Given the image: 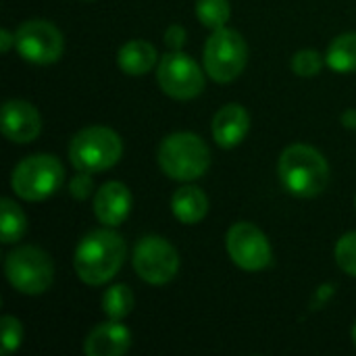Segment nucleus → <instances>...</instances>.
I'll use <instances>...</instances> for the list:
<instances>
[{
    "label": "nucleus",
    "mask_w": 356,
    "mask_h": 356,
    "mask_svg": "<svg viewBox=\"0 0 356 356\" xmlns=\"http://www.w3.org/2000/svg\"><path fill=\"white\" fill-rule=\"evenodd\" d=\"M0 129L15 144H29L42 131V117L27 100H6L0 115Z\"/></svg>",
    "instance_id": "12"
},
{
    "label": "nucleus",
    "mask_w": 356,
    "mask_h": 356,
    "mask_svg": "<svg viewBox=\"0 0 356 356\" xmlns=\"http://www.w3.org/2000/svg\"><path fill=\"white\" fill-rule=\"evenodd\" d=\"M4 275L17 292L25 296H40L52 286L54 265L48 252H44L42 248L17 246L13 252L6 254Z\"/></svg>",
    "instance_id": "7"
},
{
    "label": "nucleus",
    "mask_w": 356,
    "mask_h": 356,
    "mask_svg": "<svg viewBox=\"0 0 356 356\" xmlns=\"http://www.w3.org/2000/svg\"><path fill=\"white\" fill-rule=\"evenodd\" d=\"M0 330H2V355H10L21 346L23 340V327L21 321L13 315H4L0 319Z\"/></svg>",
    "instance_id": "24"
},
{
    "label": "nucleus",
    "mask_w": 356,
    "mask_h": 356,
    "mask_svg": "<svg viewBox=\"0 0 356 356\" xmlns=\"http://www.w3.org/2000/svg\"><path fill=\"white\" fill-rule=\"evenodd\" d=\"M282 186L296 198H315L330 184V165L325 156L309 144L288 146L277 161Z\"/></svg>",
    "instance_id": "2"
},
{
    "label": "nucleus",
    "mask_w": 356,
    "mask_h": 356,
    "mask_svg": "<svg viewBox=\"0 0 356 356\" xmlns=\"http://www.w3.org/2000/svg\"><path fill=\"white\" fill-rule=\"evenodd\" d=\"M94 173H86V171H77L71 181H69V194L75 200H86L90 198V194L94 192Z\"/></svg>",
    "instance_id": "25"
},
{
    "label": "nucleus",
    "mask_w": 356,
    "mask_h": 356,
    "mask_svg": "<svg viewBox=\"0 0 356 356\" xmlns=\"http://www.w3.org/2000/svg\"><path fill=\"white\" fill-rule=\"evenodd\" d=\"M134 269L146 284L165 286L179 271V254L165 238L144 236L134 248Z\"/></svg>",
    "instance_id": "8"
},
{
    "label": "nucleus",
    "mask_w": 356,
    "mask_h": 356,
    "mask_svg": "<svg viewBox=\"0 0 356 356\" xmlns=\"http://www.w3.org/2000/svg\"><path fill=\"white\" fill-rule=\"evenodd\" d=\"M355 204H356V198H355Z\"/></svg>",
    "instance_id": "31"
},
{
    "label": "nucleus",
    "mask_w": 356,
    "mask_h": 356,
    "mask_svg": "<svg viewBox=\"0 0 356 356\" xmlns=\"http://www.w3.org/2000/svg\"><path fill=\"white\" fill-rule=\"evenodd\" d=\"M353 342H355V346H356V323H355V327H353Z\"/></svg>",
    "instance_id": "30"
},
{
    "label": "nucleus",
    "mask_w": 356,
    "mask_h": 356,
    "mask_svg": "<svg viewBox=\"0 0 356 356\" xmlns=\"http://www.w3.org/2000/svg\"><path fill=\"white\" fill-rule=\"evenodd\" d=\"M117 65L125 75H146L156 65V48L146 40H129L117 52Z\"/></svg>",
    "instance_id": "17"
},
{
    "label": "nucleus",
    "mask_w": 356,
    "mask_h": 356,
    "mask_svg": "<svg viewBox=\"0 0 356 356\" xmlns=\"http://www.w3.org/2000/svg\"><path fill=\"white\" fill-rule=\"evenodd\" d=\"M156 81L173 100H192L204 90V73L200 65L181 50H171L161 58Z\"/></svg>",
    "instance_id": "9"
},
{
    "label": "nucleus",
    "mask_w": 356,
    "mask_h": 356,
    "mask_svg": "<svg viewBox=\"0 0 356 356\" xmlns=\"http://www.w3.org/2000/svg\"><path fill=\"white\" fill-rule=\"evenodd\" d=\"M325 65V56H321L317 50H298L294 56H292V71L298 75V77H315Z\"/></svg>",
    "instance_id": "23"
},
{
    "label": "nucleus",
    "mask_w": 356,
    "mask_h": 356,
    "mask_svg": "<svg viewBox=\"0 0 356 356\" xmlns=\"http://www.w3.org/2000/svg\"><path fill=\"white\" fill-rule=\"evenodd\" d=\"M204 73L217 83H229L244 71L248 63V46L240 31L229 27L213 29L204 44Z\"/></svg>",
    "instance_id": "6"
},
{
    "label": "nucleus",
    "mask_w": 356,
    "mask_h": 356,
    "mask_svg": "<svg viewBox=\"0 0 356 356\" xmlns=\"http://www.w3.org/2000/svg\"><path fill=\"white\" fill-rule=\"evenodd\" d=\"M15 46V33H10L8 29H0V50L8 52Z\"/></svg>",
    "instance_id": "28"
},
{
    "label": "nucleus",
    "mask_w": 356,
    "mask_h": 356,
    "mask_svg": "<svg viewBox=\"0 0 356 356\" xmlns=\"http://www.w3.org/2000/svg\"><path fill=\"white\" fill-rule=\"evenodd\" d=\"M165 44L169 50H181L184 44H186V29L177 23L169 25L167 31H165Z\"/></svg>",
    "instance_id": "26"
},
{
    "label": "nucleus",
    "mask_w": 356,
    "mask_h": 356,
    "mask_svg": "<svg viewBox=\"0 0 356 356\" xmlns=\"http://www.w3.org/2000/svg\"><path fill=\"white\" fill-rule=\"evenodd\" d=\"M129 348L131 332L115 319L96 325L83 342V353L88 356H123Z\"/></svg>",
    "instance_id": "14"
},
{
    "label": "nucleus",
    "mask_w": 356,
    "mask_h": 356,
    "mask_svg": "<svg viewBox=\"0 0 356 356\" xmlns=\"http://www.w3.org/2000/svg\"><path fill=\"white\" fill-rule=\"evenodd\" d=\"M131 211V192L121 181H106L96 190L94 215L104 227H119Z\"/></svg>",
    "instance_id": "13"
},
{
    "label": "nucleus",
    "mask_w": 356,
    "mask_h": 356,
    "mask_svg": "<svg viewBox=\"0 0 356 356\" xmlns=\"http://www.w3.org/2000/svg\"><path fill=\"white\" fill-rule=\"evenodd\" d=\"M127 257V244L113 227L94 229L81 238L73 254V267L77 277L88 286H102L111 282L123 267Z\"/></svg>",
    "instance_id": "1"
},
{
    "label": "nucleus",
    "mask_w": 356,
    "mask_h": 356,
    "mask_svg": "<svg viewBox=\"0 0 356 356\" xmlns=\"http://www.w3.org/2000/svg\"><path fill=\"white\" fill-rule=\"evenodd\" d=\"M334 257H336L338 267L346 275L356 277V232H348L338 240Z\"/></svg>",
    "instance_id": "22"
},
{
    "label": "nucleus",
    "mask_w": 356,
    "mask_h": 356,
    "mask_svg": "<svg viewBox=\"0 0 356 356\" xmlns=\"http://www.w3.org/2000/svg\"><path fill=\"white\" fill-rule=\"evenodd\" d=\"M159 167L175 181H194L211 167V150L207 142L192 131H175L159 146Z\"/></svg>",
    "instance_id": "3"
},
{
    "label": "nucleus",
    "mask_w": 356,
    "mask_h": 356,
    "mask_svg": "<svg viewBox=\"0 0 356 356\" xmlns=\"http://www.w3.org/2000/svg\"><path fill=\"white\" fill-rule=\"evenodd\" d=\"M134 307H136L134 292L125 284H115L102 294V311L108 319L121 321L134 311Z\"/></svg>",
    "instance_id": "20"
},
{
    "label": "nucleus",
    "mask_w": 356,
    "mask_h": 356,
    "mask_svg": "<svg viewBox=\"0 0 356 356\" xmlns=\"http://www.w3.org/2000/svg\"><path fill=\"white\" fill-rule=\"evenodd\" d=\"M63 181L65 169L54 154H31L17 163L10 173V188L25 202H40L54 196Z\"/></svg>",
    "instance_id": "5"
},
{
    "label": "nucleus",
    "mask_w": 356,
    "mask_h": 356,
    "mask_svg": "<svg viewBox=\"0 0 356 356\" xmlns=\"http://www.w3.org/2000/svg\"><path fill=\"white\" fill-rule=\"evenodd\" d=\"M342 125L346 129H356V108H348L342 115Z\"/></svg>",
    "instance_id": "29"
},
{
    "label": "nucleus",
    "mask_w": 356,
    "mask_h": 356,
    "mask_svg": "<svg viewBox=\"0 0 356 356\" xmlns=\"http://www.w3.org/2000/svg\"><path fill=\"white\" fill-rule=\"evenodd\" d=\"M325 65L336 73L356 71V31L338 35L325 52Z\"/></svg>",
    "instance_id": "18"
},
{
    "label": "nucleus",
    "mask_w": 356,
    "mask_h": 356,
    "mask_svg": "<svg viewBox=\"0 0 356 356\" xmlns=\"http://www.w3.org/2000/svg\"><path fill=\"white\" fill-rule=\"evenodd\" d=\"M17 52L33 65H52L63 56L65 40L58 27L44 19H29L15 31Z\"/></svg>",
    "instance_id": "10"
},
{
    "label": "nucleus",
    "mask_w": 356,
    "mask_h": 356,
    "mask_svg": "<svg viewBox=\"0 0 356 356\" xmlns=\"http://www.w3.org/2000/svg\"><path fill=\"white\" fill-rule=\"evenodd\" d=\"M27 232V217L17 207L13 198H2L0 202V240L2 244L19 242Z\"/></svg>",
    "instance_id": "19"
},
{
    "label": "nucleus",
    "mask_w": 356,
    "mask_h": 356,
    "mask_svg": "<svg viewBox=\"0 0 356 356\" xmlns=\"http://www.w3.org/2000/svg\"><path fill=\"white\" fill-rule=\"evenodd\" d=\"M121 136L104 125H90L77 131L69 144V161L75 171L100 173L121 161Z\"/></svg>",
    "instance_id": "4"
},
{
    "label": "nucleus",
    "mask_w": 356,
    "mask_h": 356,
    "mask_svg": "<svg viewBox=\"0 0 356 356\" xmlns=\"http://www.w3.org/2000/svg\"><path fill=\"white\" fill-rule=\"evenodd\" d=\"M171 211L177 221L186 225L200 223L209 213V198L196 186H181L171 198Z\"/></svg>",
    "instance_id": "16"
},
{
    "label": "nucleus",
    "mask_w": 356,
    "mask_h": 356,
    "mask_svg": "<svg viewBox=\"0 0 356 356\" xmlns=\"http://www.w3.org/2000/svg\"><path fill=\"white\" fill-rule=\"evenodd\" d=\"M250 129V115L242 104H225L213 117V140L217 146L229 150L242 144Z\"/></svg>",
    "instance_id": "15"
},
{
    "label": "nucleus",
    "mask_w": 356,
    "mask_h": 356,
    "mask_svg": "<svg viewBox=\"0 0 356 356\" xmlns=\"http://www.w3.org/2000/svg\"><path fill=\"white\" fill-rule=\"evenodd\" d=\"M334 292H336V288L332 286V284H325V286H321L319 290H317V294H315V300H313V307L315 309H319L321 305H325L332 296H334Z\"/></svg>",
    "instance_id": "27"
},
{
    "label": "nucleus",
    "mask_w": 356,
    "mask_h": 356,
    "mask_svg": "<svg viewBox=\"0 0 356 356\" xmlns=\"http://www.w3.org/2000/svg\"><path fill=\"white\" fill-rule=\"evenodd\" d=\"M225 248L234 265L242 271H263L273 259L267 236L250 221H238L227 229Z\"/></svg>",
    "instance_id": "11"
},
{
    "label": "nucleus",
    "mask_w": 356,
    "mask_h": 356,
    "mask_svg": "<svg viewBox=\"0 0 356 356\" xmlns=\"http://www.w3.org/2000/svg\"><path fill=\"white\" fill-rule=\"evenodd\" d=\"M196 17L209 29L225 27L232 17L229 0H196Z\"/></svg>",
    "instance_id": "21"
}]
</instances>
